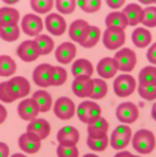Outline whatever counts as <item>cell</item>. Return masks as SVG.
<instances>
[{"label":"cell","instance_id":"1","mask_svg":"<svg viewBox=\"0 0 156 157\" xmlns=\"http://www.w3.org/2000/svg\"><path fill=\"white\" fill-rule=\"evenodd\" d=\"M132 147L141 155L151 153L155 148V136L150 130L141 128L132 137Z\"/></svg>","mask_w":156,"mask_h":157},{"label":"cell","instance_id":"2","mask_svg":"<svg viewBox=\"0 0 156 157\" xmlns=\"http://www.w3.org/2000/svg\"><path fill=\"white\" fill-rule=\"evenodd\" d=\"M77 117L84 124H91L101 117V107L94 101H83L77 106Z\"/></svg>","mask_w":156,"mask_h":157},{"label":"cell","instance_id":"3","mask_svg":"<svg viewBox=\"0 0 156 157\" xmlns=\"http://www.w3.org/2000/svg\"><path fill=\"white\" fill-rule=\"evenodd\" d=\"M125 39H126V36H125V31L123 29L107 28L103 35V43L107 50H115V49H119L124 45Z\"/></svg>","mask_w":156,"mask_h":157},{"label":"cell","instance_id":"4","mask_svg":"<svg viewBox=\"0 0 156 157\" xmlns=\"http://www.w3.org/2000/svg\"><path fill=\"white\" fill-rule=\"evenodd\" d=\"M6 89L15 100L23 99L30 92V82L23 76H16L6 81Z\"/></svg>","mask_w":156,"mask_h":157},{"label":"cell","instance_id":"5","mask_svg":"<svg viewBox=\"0 0 156 157\" xmlns=\"http://www.w3.org/2000/svg\"><path fill=\"white\" fill-rule=\"evenodd\" d=\"M131 136H132L131 128L126 125H120L112 131L110 145L115 150H124L129 145Z\"/></svg>","mask_w":156,"mask_h":157},{"label":"cell","instance_id":"6","mask_svg":"<svg viewBox=\"0 0 156 157\" xmlns=\"http://www.w3.org/2000/svg\"><path fill=\"white\" fill-rule=\"evenodd\" d=\"M136 89V81L131 75H120L114 81V91L119 97L130 96Z\"/></svg>","mask_w":156,"mask_h":157},{"label":"cell","instance_id":"7","mask_svg":"<svg viewBox=\"0 0 156 157\" xmlns=\"http://www.w3.org/2000/svg\"><path fill=\"white\" fill-rule=\"evenodd\" d=\"M53 74L54 66L49 64H41L34 69L33 78L34 82L40 87H49L53 85Z\"/></svg>","mask_w":156,"mask_h":157},{"label":"cell","instance_id":"8","mask_svg":"<svg viewBox=\"0 0 156 157\" xmlns=\"http://www.w3.org/2000/svg\"><path fill=\"white\" fill-rule=\"evenodd\" d=\"M116 117L123 124H134L139 117V109L134 102H123L116 109Z\"/></svg>","mask_w":156,"mask_h":157},{"label":"cell","instance_id":"9","mask_svg":"<svg viewBox=\"0 0 156 157\" xmlns=\"http://www.w3.org/2000/svg\"><path fill=\"white\" fill-rule=\"evenodd\" d=\"M75 104L69 97H60L54 105V113L60 120H70L75 115Z\"/></svg>","mask_w":156,"mask_h":157},{"label":"cell","instance_id":"10","mask_svg":"<svg viewBox=\"0 0 156 157\" xmlns=\"http://www.w3.org/2000/svg\"><path fill=\"white\" fill-rule=\"evenodd\" d=\"M115 60L119 65V70L125 71V72H130L134 70L135 65H136V54L131 50V49H121L115 54Z\"/></svg>","mask_w":156,"mask_h":157},{"label":"cell","instance_id":"11","mask_svg":"<svg viewBox=\"0 0 156 157\" xmlns=\"http://www.w3.org/2000/svg\"><path fill=\"white\" fill-rule=\"evenodd\" d=\"M18 56L25 63H33L40 56V50H39L36 43L34 40H25L18 48Z\"/></svg>","mask_w":156,"mask_h":157},{"label":"cell","instance_id":"12","mask_svg":"<svg viewBox=\"0 0 156 157\" xmlns=\"http://www.w3.org/2000/svg\"><path fill=\"white\" fill-rule=\"evenodd\" d=\"M92 86H94V78L89 77V76H79L75 77L72 81V92L77 96L85 99V97H90L91 91H92Z\"/></svg>","mask_w":156,"mask_h":157},{"label":"cell","instance_id":"13","mask_svg":"<svg viewBox=\"0 0 156 157\" xmlns=\"http://www.w3.org/2000/svg\"><path fill=\"white\" fill-rule=\"evenodd\" d=\"M41 139L39 136H36L35 133L31 132H25L19 137V147H20L24 152L26 153H36L41 147Z\"/></svg>","mask_w":156,"mask_h":157},{"label":"cell","instance_id":"14","mask_svg":"<svg viewBox=\"0 0 156 157\" xmlns=\"http://www.w3.org/2000/svg\"><path fill=\"white\" fill-rule=\"evenodd\" d=\"M21 29L29 36H37L43 30V21L37 15L26 14L21 20Z\"/></svg>","mask_w":156,"mask_h":157},{"label":"cell","instance_id":"15","mask_svg":"<svg viewBox=\"0 0 156 157\" xmlns=\"http://www.w3.org/2000/svg\"><path fill=\"white\" fill-rule=\"evenodd\" d=\"M89 30H90L89 23L86 20H83V19H77V20H75L70 25L69 36H70V39H72L75 43L81 44L86 39V36L89 34Z\"/></svg>","mask_w":156,"mask_h":157},{"label":"cell","instance_id":"16","mask_svg":"<svg viewBox=\"0 0 156 157\" xmlns=\"http://www.w3.org/2000/svg\"><path fill=\"white\" fill-rule=\"evenodd\" d=\"M40 112L39 110V106L36 104V101L33 99H25L23 100L18 106V113L21 117L23 120L26 121H33L37 117V113Z\"/></svg>","mask_w":156,"mask_h":157},{"label":"cell","instance_id":"17","mask_svg":"<svg viewBox=\"0 0 156 157\" xmlns=\"http://www.w3.org/2000/svg\"><path fill=\"white\" fill-rule=\"evenodd\" d=\"M56 139H57L59 145L76 146V144L79 142V139H80V133L72 126H64L63 128L59 130V132H57Z\"/></svg>","mask_w":156,"mask_h":157},{"label":"cell","instance_id":"18","mask_svg":"<svg viewBox=\"0 0 156 157\" xmlns=\"http://www.w3.org/2000/svg\"><path fill=\"white\" fill-rule=\"evenodd\" d=\"M45 25L46 29L51 35L60 36L66 30V21L65 19L59 14H50L45 19Z\"/></svg>","mask_w":156,"mask_h":157},{"label":"cell","instance_id":"19","mask_svg":"<svg viewBox=\"0 0 156 157\" xmlns=\"http://www.w3.org/2000/svg\"><path fill=\"white\" fill-rule=\"evenodd\" d=\"M97 74L103 78H111L116 75L119 70V65L116 63L115 57H104L97 64Z\"/></svg>","mask_w":156,"mask_h":157},{"label":"cell","instance_id":"20","mask_svg":"<svg viewBox=\"0 0 156 157\" xmlns=\"http://www.w3.org/2000/svg\"><path fill=\"white\" fill-rule=\"evenodd\" d=\"M76 55V46L69 41L63 43L55 50V57L60 64H69Z\"/></svg>","mask_w":156,"mask_h":157},{"label":"cell","instance_id":"21","mask_svg":"<svg viewBox=\"0 0 156 157\" xmlns=\"http://www.w3.org/2000/svg\"><path fill=\"white\" fill-rule=\"evenodd\" d=\"M50 130H51L50 124L44 119H35V120L30 121L28 127H26L28 132L35 133L36 136L40 137L41 140H45L46 137L50 135Z\"/></svg>","mask_w":156,"mask_h":157},{"label":"cell","instance_id":"22","mask_svg":"<svg viewBox=\"0 0 156 157\" xmlns=\"http://www.w3.org/2000/svg\"><path fill=\"white\" fill-rule=\"evenodd\" d=\"M105 24H106L107 28H115V29L125 30V28L129 25V21H127L126 15L123 11H112L106 16Z\"/></svg>","mask_w":156,"mask_h":157},{"label":"cell","instance_id":"23","mask_svg":"<svg viewBox=\"0 0 156 157\" xmlns=\"http://www.w3.org/2000/svg\"><path fill=\"white\" fill-rule=\"evenodd\" d=\"M123 13L126 15L129 25H131V26H135V25H138L142 21L144 9H141V6L138 5V4H129L123 10Z\"/></svg>","mask_w":156,"mask_h":157},{"label":"cell","instance_id":"24","mask_svg":"<svg viewBox=\"0 0 156 157\" xmlns=\"http://www.w3.org/2000/svg\"><path fill=\"white\" fill-rule=\"evenodd\" d=\"M71 72H72L74 77H79V76L91 77V75L94 72V67H92V64L89 60H86V59H79V60H76L72 64Z\"/></svg>","mask_w":156,"mask_h":157},{"label":"cell","instance_id":"25","mask_svg":"<svg viewBox=\"0 0 156 157\" xmlns=\"http://www.w3.org/2000/svg\"><path fill=\"white\" fill-rule=\"evenodd\" d=\"M131 39H132V43L136 48L142 49V48H146L151 43V33L147 29L138 28L132 31Z\"/></svg>","mask_w":156,"mask_h":157},{"label":"cell","instance_id":"26","mask_svg":"<svg viewBox=\"0 0 156 157\" xmlns=\"http://www.w3.org/2000/svg\"><path fill=\"white\" fill-rule=\"evenodd\" d=\"M33 99L36 101L40 112H48L51 109L53 99H51V95L48 91H45V90H37L36 92H34Z\"/></svg>","mask_w":156,"mask_h":157},{"label":"cell","instance_id":"27","mask_svg":"<svg viewBox=\"0 0 156 157\" xmlns=\"http://www.w3.org/2000/svg\"><path fill=\"white\" fill-rule=\"evenodd\" d=\"M20 15L16 9L2 8L0 9V25H18Z\"/></svg>","mask_w":156,"mask_h":157},{"label":"cell","instance_id":"28","mask_svg":"<svg viewBox=\"0 0 156 157\" xmlns=\"http://www.w3.org/2000/svg\"><path fill=\"white\" fill-rule=\"evenodd\" d=\"M109 122L104 117H99L97 120L88 125V133L89 136H104L107 133Z\"/></svg>","mask_w":156,"mask_h":157},{"label":"cell","instance_id":"29","mask_svg":"<svg viewBox=\"0 0 156 157\" xmlns=\"http://www.w3.org/2000/svg\"><path fill=\"white\" fill-rule=\"evenodd\" d=\"M16 71V63L8 55L0 56V76L9 77Z\"/></svg>","mask_w":156,"mask_h":157},{"label":"cell","instance_id":"30","mask_svg":"<svg viewBox=\"0 0 156 157\" xmlns=\"http://www.w3.org/2000/svg\"><path fill=\"white\" fill-rule=\"evenodd\" d=\"M20 29L18 25H0V37L5 41L13 43L19 39Z\"/></svg>","mask_w":156,"mask_h":157},{"label":"cell","instance_id":"31","mask_svg":"<svg viewBox=\"0 0 156 157\" xmlns=\"http://www.w3.org/2000/svg\"><path fill=\"white\" fill-rule=\"evenodd\" d=\"M107 145H109L107 135H104V136H89L88 137V146L92 151L101 152L107 147Z\"/></svg>","mask_w":156,"mask_h":157},{"label":"cell","instance_id":"32","mask_svg":"<svg viewBox=\"0 0 156 157\" xmlns=\"http://www.w3.org/2000/svg\"><path fill=\"white\" fill-rule=\"evenodd\" d=\"M34 41L36 43L41 55H48L54 49V40L48 35H37L35 36Z\"/></svg>","mask_w":156,"mask_h":157},{"label":"cell","instance_id":"33","mask_svg":"<svg viewBox=\"0 0 156 157\" xmlns=\"http://www.w3.org/2000/svg\"><path fill=\"white\" fill-rule=\"evenodd\" d=\"M140 84L156 85V66H146L139 72Z\"/></svg>","mask_w":156,"mask_h":157},{"label":"cell","instance_id":"34","mask_svg":"<svg viewBox=\"0 0 156 157\" xmlns=\"http://www.w3.org/2000/svg\"><path fill=\"white\" fill-rule=\"evenodd\" d=\"M106 94H107V84L103 78H94V86H92L90 99L99 100V99L105 97Z\"/></svg>","mask_w":156,"mask_h":157},{"label":"cell","instance_id":"35","mask_svg":"<svg viewBox=\"0 0 156 157\" xmlns=\"http://www.w3.org/2000/svg\"><path fill=\"white\" fill-rule=\"evenodd\" d=\"M100 36H101V31H100L99 28H97V26H90V30H89V34H88L86 39L80 45L83 48H85V49L94 48L97 43H99Z\"/></svg>","mask_w":156,"mask_h":157},{"label":"cell","instance_id":"36","mask_svg":"<svg viewBox=\"0 0 156 157\" xmlns=\"http://www.w3.org/2000/svg\"><path fill=\"white\" fill-rule=\"evenodd\" d=\"M146 28H155L156 26V6H147L144 9L142 21Z\"/></svg>","mask_w":156,"mask_h":157},{"label":"cell","instance_id":"37","mask_svg":"<svg viewBox=\"0 0 156 157\" xmlns=\"http://www.w3.org/2000/svg\"><path fill=\"white\" fill-rule=\"evenodd\" d=\"M77 5L85 13H96L101 8V0H77Z\"/></svg>","mask_w":156,"mask_h":157},{"label":"cell","instance_id":"38","mask_svg":"<svg viewBox=\"0 0 156 157\" xmlns=\"http://www.w3.org/2000/svg\"><path fill=\"white\" fill-rule=\"evenodd\" d=\"M31 8L39 14H46L53 8V0H30Z\"/></svg>","mask_w":156,"mask_h":157},{"label":"cell","instance_id":"39","mask_svg":"<svg viewBox=\"0 0 156 157\" xmlns=\"http://www.w3.org/2000/svg\"><path fill=\"white\" fill-rule=\"evenodd\" d=\"M139 95L145 100H154L156 99V85H146V84H140L138 87Z\"/></svg>","mask_w":156,"mask_h":157},{"label":"cell","instance_id":"40","mask_svg":"<svg viewBox=\"0 0 156 157\" xmlns=\"http://www.w3.org/2000/svg\"><path fill=\"white\" fill-rule=\"evenodd\" d=\"M76 8V0H56V9L61 14H71Z\"/></svg>","mask_w":156,"mask_h":157},{"label":"cell","instance_id":"41","mask_svg":"<svg viewBox=\"0 0 156 157\" xmlns=\"http://www.w3.org/2000/svg\"><path fill=\"white\" fill-rule=\"evenodd\" d=\"M68 78V72L65 69L60 66H54V74H53V86H60L63 85Z\"/></svg>","mask_w":156,"mask_h":157},{"label":"cell","instance_id":"42","mask_svg":"<svg viewBox=\"0 0 156 157\" xmlns=\"http://www.w3.org/2000/svg\"><path fill=\"white\" fill-rule=\"evenodd\" d=\"M57 157H79V150L76 146H64L59 145L56 148Z\"/></svg>","mask_w":156,"mask_h":157},{"label":"cell","instance_id":"43","mask_svg":"<svg viewBox=\"0 0 156 157\" xmlns=\"http://www.w3.org/2000/svg\"><path fill=\"white\" fill-rule=\"evenodd\" d=\"M0 100L3 102H8V104L15 101V99L9 94V91L6 89V81L0 82Z\"/></svg>","mask_w":156,"mask_h":157},{"label":"cell","instance_id":"44","mask_svg":"<svg viewBox=\"0 0 156 157\" xmlns=\"http://www.w3.org/2000/svg\"><path fill=\"white\" fill-rule=\"evenodd\" d=\"M146 57H147V60L152 64V65H156V43L152 44L149 50H147V54H146Z\"/></svg>","mask_w":156,"mask_h":157},{"label":"cell","instance_id":"45","mask_svg":"<svg viewBox=\"0 0 156 157\" xmlns=\"http://www.w3.org/2000/svg\"><path fill=\"white\" fill-rule=\"evenodd\" d=\"M106 3L111 9H119L124 5L125 0H106Z\"/></svg>","mask_w":156,"mask_h":157},{"label":"cell","instance_id":"46","mask_svg":"<svg viewBox=\"0 0 156 157\" xmlns=\"http://www.w3.org/2000/svg\"><path fill=\"white\" fill-rule=\"evenodd\" d=\"M0 157H9V146L4 142H0Z\"/></svg>","mask_w":156,"mask_h":157},{"label":"cell","instance_id":"47","mask_svg":"<svg viewBox=\"0 0 156 157\" xmlns=\"http://www.w3.org/2000/svg\"><path fill=\"white\" fill-rule=\"evenodd\" d=\"M6 117H8V111L2 104H0V124H3L6 120Z\"/></svg>","mask_w":156,"mask_h":157},{"label":"cell","instance_id":"48","mask_svg":"<svg viewBox=\"0 0 156 157\" xmlns=\"http://www.w3.org/2000/svg\"><path fill=\"white\" fill-rule=\"evenodd\" d=\"M114 157H132V155H131V152H129V151H121V152H119V153H116Z\"/></svg>","mask_w":156,"mask_h":157},{"label":"cell","instance_id":"49","mask_svg":"<svg viewBox=\"0 0 156 157\" xmlns=\"http://www.w3.org/2000/svg\"><path fill=\"white\" fill-rule=\"evenodd\" d=\"M151 116H152V119L156 121V102H155L154 106L151 107Z\"/></svg>","mask_w":156,"mask_h":157},{"label":"cell","instance_id":"50","mask_svg":"<svg viewBox=\"0 0 156 157\" xmlns=\"http://www.w3.org/2000/svg\"><path fill=\"white\" fill-rule=\"evenodd\" d=\"M139 2H140L141 4H144V5H150V4L154 3V0H139Z\"/></svg>","mask_w":156,"mask_h":157},{"label":"cell","instance_id":"51","mask_svg":"<svg viewBox=\"0 0 156 157\" xmlns=\"http://www.w3.org/2000/svg\"><path fill=\"white\" fill-rule=\"evenodd\" d=\"M5 4H9V5H13V4H16L19 0H3Z\"/></svg>","mask_w":156,"mask_h":157},{"label":"cell","instance_id":"52","mask_svg":"<svg viewBox=\"0 0 156 157\" xmlns=\"http://www.w3.org/2000/svg\"><path fill=\"white\" fill-rule=\"evenodd\" d=\"M11 157H26V156H24V155H21V153H15V155H13Z\"/></svg>","mask_w":156,"mask_h":157},{"label":"cell","instance_id":"53","mask_svg":"<svg viewBox=\"0 0 156 157\" xmlns=\"http://www.w3.org/2000/svg\"><path fill=\"white\" fill-rule=\"evenodd\" d=\"M84 157H99V156H96V155H92V153H88V155H85Z\"/></svg>","mask_w":156,"mask_h":157},{"label":"cell","instance_id":"54","mask_svg":"<svg viewBox=\"0 0 156 157\" xmlns=\"http://www.w3.org/2000/svg\"><path fill=\"white\" fill-rule=\"evenodd\" d=\"M132 157H140V156H132Z\"/></svg>","mask_w":156,"mask_h":157},{"label":"cell","instance_id":"55","mask_svg":"<svg viewBox=\"0 0 156 157\" xmlns=\"http://www.w3.org/2000/svg\"><path fill=\"white\" fill-rule=\"evenodd\" d=\"M154 3H155V4H156V0H154Z\"/></svg>","mask_w":156,"mask_h":157}]
</instances>
